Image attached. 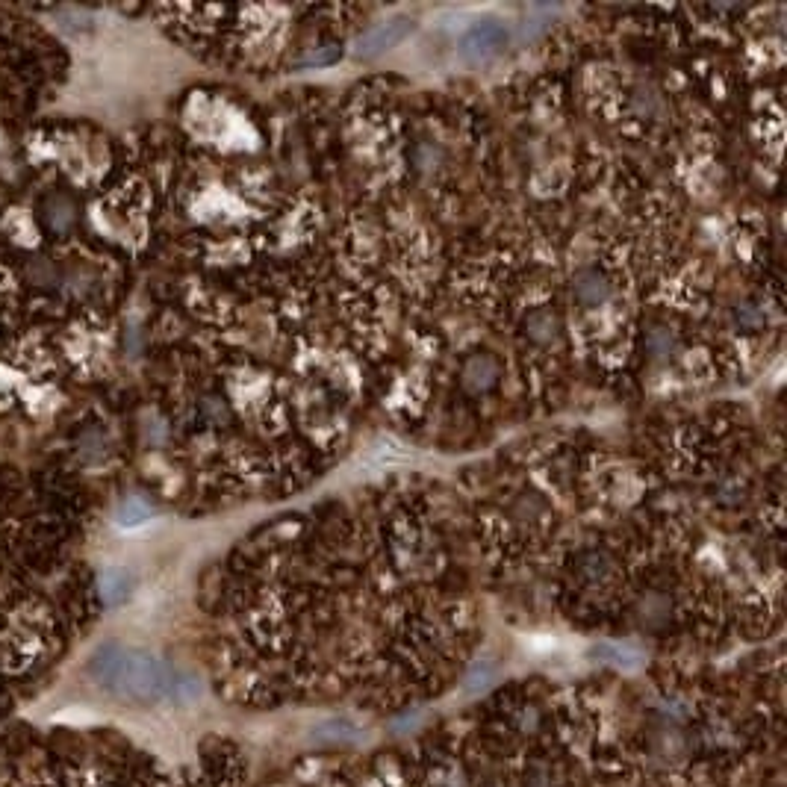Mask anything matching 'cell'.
<instances>
[{
	"mask_svg": "<svg viewBox=\"0 0 787 787\" xmlns=\"http://www.w3.org/2000/svg\"><path fill=\"white\" fill-rule=\"evenodd\" d=\"M101 593H104V599H107L110 605L121 602V599L130 593V578H127V572L107 569V572L101 575Z\"/></svg>",
	"mask_w": 787,
	"mask_h": 787,
	"instance_id": "obj_4",
	"label": "cell"
},
{
	"mask_svg": "<svg viewBox=\"0 0 787 787\" xmlns=\"http://www.w3.org/2000/svg\"><path fill=\"white\" fill-rule=\"evenodd\" d=\"M92 678L118 699L136 705H157L177 699L180 673L169 670L157 655L130 646H101L89 664Z\"/></svg>",
	"mask_w": 787,
	"mask_h": 787,
	"instance_id": "obj_1",
	"label": "cell"
},
{
	"mask_svg": "<svg viewBox=\"0 0 787 787\" xmlns=\"http://www.w3.org/2000/svg\"><path fill=\"white\" fill-rule=\"evenodd\" d=\"M148 516H151V507L145 505L142 499H124V502L118 505V510H115V522H118L121 528H136V525H142Z\"/></svg>",
	"mask_w": 787,
	"mask_h": 787,
	"instance_id": "obj_5",
	"label": "cell"
},
{
	"mask_svg": "<svg viewBox=\"0 0 787 787\" xmlns=\"http://www.w3.org/2000/svg\"><path fill=\"white\" fill-rule=\"evenodd\" d=\"M507 48V30L499 21H478L460 39V57L469 62H487Z\"/></svg>",
	"mask_w": 787,
	"mask_h": 787,
	"instance_id": "obj_2",
	"label": "cell"
},
{
	"mask_svg": "<svg viewBox=\"0 0 787 787\" xmlns=\"http://www.w3.org/2000/svg\"><path fill=\"white\" fill-rule=\"evenodd\" d=\"M410 30H413V21H410V18H395V21H387V24H378L369 36L360 39L357 54H360V57H378V54L395 48Z\"/></svg>",
	"mask_w": 787,
	"mask_h": 787,
	"instance_id": "obj_3",
	"label": "cell"
},
{
	"mask_svg": "<svg viewBox=\"0 0 787 787\" xmlns=\"http://www.w3.org/2000/svg\"><path fill=\"white\" fill-rule=\"evenodd\" d=\"M45 216H48V225L54 227V230H65V227H71V222H74V207H71L68 201H62V198H54V201H48Z\"/></svg>",
	"mask_w": 787,
	"mask_h": 787,
	"instance_id": "obj_6",
	"label": "cell"
}]
</instances>
